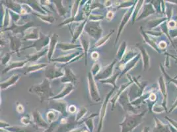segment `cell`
Returning a JSON list of instances; mask_svg holds the SVG:
<instances>
[{"instance_id": "obj_33", "label": "cell", "mask_w": 177, "mask_h": 132, "mask_svg": "<svg viewBox=\"0 0 177 132\" xmlns=\"http://www.w3.org/2000/svg\"><path fill=\"white\" fill-rule=\"evenodd\" d=\"M61 115V114L60 112L53 109H48L47 112H46V116L47 121L50 124H52V123H54L57 122L60 119Z\"/></svg>"}, {"instance_id": "obj_9", "label": "cell", "mask_w": 177, "mask_h": 132, "mask_svg": "<svg viewBox=\"0 0 177 132\" xmlns=\"http://www.w3.org/2000/svg\"><path fill=\"white\" fill-rule=\"evenodd\" d=\"M48 109L55 110L60 113L63 117L68 116V102L64 100H50L48 101Z\"/></svg>"}, {"instance_id": "obj_23", "label": "cell", "mask_w": 177, "mask_h": 132, "mask_svg": "<svg viewBox=\"0 0 177 132\" xmlns=\"http://www.w3.org/2000/svg\"><path fill=\"white\" fill-rule=\"evenodd\" d=\"M76 88V85H74L71 83H68V84L64 85L63 89L61 90L58 95L54 96L50 100H63L64 98L69 95L72 91Z\"/></svg>"}, {"instance_id": "obj_43", "label": "cell", "mask_w": 177, "mask_h": 132, "mask_svg": "<svg viewBox=\"0 0 177 132\" xmlns=\"http://www.w3.org/2000/svg\"><path fill=\"white\" fill-rule=\"evenodd\" d=\"M136 46L138 47L139 50H140L142 54L143 58V64H144V67L145 68H147L149 67V56L147 55L146 51L145 50L144 48L139 44H136Z\"/></svg>"}, {"instance_id": "obj_35", "label": "cell", "mask_w": 177, "mask_h": 132, "mask_svg": "<svg viewBox=\"0 0 177 132\" xmlns=\"http://www.w3.org/2000/svg\"><path fill=\"white\" fill-rule=\"evenodd\" d=\"M120 74H121V71H116L115 72L112 76H111L110 78L105 80H102L100 81V82L103 84H110L111 85L113 88H116L117 85H116V80L118 79V77H120Z\"/></svg>"}, {"instance_id": "obj_46", "label": "cell", "mask_w": 177, "mask_h": 132, "mask_svg": "<svg viewBox=\"0 0 177 132\" xmlns=\"http://www.w3.org/2000/svg\"><path fill=\"white\" fill-rule=\"evenodd\" d=\"M13 52H8L5 54L4 56H3L1 58V64L2 65L7 66L8 64L11 62V56L13 54Z\"/></svg>"}, {"instance_id": "obj_24", "label": "cell", "mask_w": 177, "mask_h": 132, "mask_svg": "<svg viewBox=\"0 0 177 132\" xmlns=\"http://www.w3.org/2000/svg\"><path fill=\"white\" fill-rule=\"evenodd\" d=\"M52 2L55 6L56 13L60 17H64L65 19L69 18V16L68 15L69 11L68 8L64 5L62 0H54V1H52Z\"/></svg>"}, {"instance_id": "obj_54", "label": "cell", "mask_w": 177, "mask_h": 132, "mask_svg": "<svg viewBox=\"0 0 177 132\" xmlns=\"http://www.w3.org/2000/svg\"><path fill=\"white\" fill-rule=\"evenodd\" d=\"M99 56H100V55H99L98 52H97V51H92L91 53V60L95 61H97L98 58H99Z\"/></svg>"}, {"instance_id": "obj_10", "label": "cell", "mask_w": 177, "mask_h": 132, "mask_svg": "<svg viewBox=\"0 0 177 132\" xmlns=\"http://www.w3.org/2000/svg\"><path fill=\"white\" fill-rule=\"evenodd\" d=\"M115 89H116V88H113L108 94H107L105 96V98H104V99L103 103H102L100 112H99V122H98L97 132H101L102 129H103L104 118H105V116H106V112H107V107H108V104L110 102L111 96L114 92Z\"/></svg>"}, {"instance_id": "obj_5", "label": "cell", "mask_w": 177, "mask_h": 132, "mask_svg": "<svg viewBox=\"0 0 177 132\" xmlns=\"http://www.w3.org/2000/svg\"><path fill=\"white\" fill-rule=\"evenodd\" d=\"M38 25L35 24V23L33 21H28V22L25 23V24H16L14 23H11V25L7 29H2L1 30V33H4V32H11L12 34L17 35L19 34H21L22 35V37H23L26 31L30 28L34 27V26H37Z\"/></svg>"}, {"instance_id": "obj_64", "label": "cell", "mask_w": 177, "mask_h": 132, "mask_svg": "<svg viewBox=\"0 0 177 132\" xmlns=\"http://www.w3.org/2000/svg\"><path fill=\"white\" fill-rule=\"evenodd\" d=\"M82 132H90V131H89V130H87V128H85V130H84V131H83Z\"/></svg>"}, {"instance_id": "obj_28", "label": "cell", "mask_w": 177, "mask_h": 132, "mask_svg": "<svg viewBox=\"0 0 177 132\" xmlns=\"http://www.w3.org/2000/svg\"><path fill=\"white\" fill-rule=\"evenodd\" d=\"M57 49L62 51L64 52H66L69 50H83L81 45H77L76 44H73L71 42H59L57 45Z\"/></svg>"}, {"instance_id": "obj_62", "label": "cell", "mask_w": 177, "mask_h": 132, "mask_svg": "<svg viewBox=\"0 0 177 132\" xmlns=\"http://www.w3.org/2000/svg\"><path fill=\"white\" fill-rule=\"evenodd\" d=\"M160 46L161 47H162V48H165V46H166V45H165V42H161L160 44Z\"/></svg>"}, {"instance_id": "obj_51", "label": "cell", "mask_w": 177, "mask_h": 132, "mask_svg": "<svg viewBox=\"0 0 177 132\" xmlns=\"http://www.w3.org/2000/svg\"><path fill=\"white\" fill-rule=\"evenodd\" d=\"M153 132H169V131L165 126L160 125V123H157L156 128H154Z\"/></svg>"}, {"instance_id": "obj_13", "label": "cell", "mask_w": 177, "mask_h": 132, "mask_svg": "<svg viewBox=\"0 0 177 132\" xmlns=\"http://www.w3.org/2000/svg\"><path fill=\"white\" fill-rule=\"evenodd\" d=\"M88 20H85L81 23H76V25L74 26V27L72 28L70 25H68V27L70 31L71 35H72V39H71V43L75 44L77 40L79 39L80 36H81L82 34L84 33L85 26Z\"/></svg>"}, {"instance_id": "obj_4", "label": "cell", "mask_w": 177, "mask_h": 132, "mask_svg": "<svg viewBox=\"0 0 177 132\" xmlns=\"http://www.w3.org/2000/svg\"><path fill=\"white\" fill-rule=\"evenodd\" d=\"M85 57L84 53L83 52L81 54L79 51H77V52H74L71 53L67 54L64 55H61L59 57L52 58V61L50 63H60L63 64L64 65L61 66L62 67H64V66L66 67L67 65H68L69 64H72L75 62L76 61L79 60L80 58L83 57Z\"/></svg>"}, {"instance_id": "obj_31", "label": "cell", "mask_w": 177, "mask_h": 132, "mask_svg": "<svg viewBox=\"0 0 177 132\" xmlns=\"http://www.w3.org/2000/svg\"><path fill=\"white\" fill-rule=\"evenodd\" d=\"M1 7H2L3 12H4L1 26V30H2V29L9 27L11 25V17L9 10L7 9L6 7H5L2 4H1Z\"/></svg>"}, {"instance_id": "obj_1", "label": "cell", "mask_w": 177, "mask_h": 132, "mask_svg": "<svg viewBox=\"0 0 177 132\" xmlns=\"http://www.w3.org/2000/svg\"><path fill=\"white\" fill-rule=\"evenodd\" d=\"M29 91L30 93L36 95L40 99L41 103L45 101H49L54 96V93L51 87V82L46 78H45L39 84H36L29 88Z\"/></svg>"}, {"instance_id": "obj_16", "label": "cell", "mask_w": 177, "mask_h": 132, "mask_svg": "<svg viewBox=\"0 0 177 132\" xmlns=\"http://www.w3.org/2000/svg\"><path fill=\"white\" fill-rule=\"evenodd\" d=\"M64 75L63 77L60 79V81L64 85L68 84V83H71L74 85H76L77 82V77L74 73L71 68L68 67H64Z\"/></svg>"}, {"instance_id": "obj_6", "label": "cell", "mask_w": 177, "mask_h": 132, "mask_svg": "<svg viewBox=\"0 0 177 132\" xmlns=\"http://www.w3.org/2000/svg\"><path fill=\"white\" fill-rule=\"evenodd\" d=\"M87 81L88 93H89L91 100L93 102H99L101 101V95L99 93L98 85L96 83V80L91 71L88 72L87 73Z\"/></svg>"}, {"instance_id": "obj_38", "label": "cell", "mask_w": 177, "mask_h": 132, "mask_svg": "<svg viewBox=\"0 0 177 132\" xmlns=\"http://www.w3.org/2000/svg\"><path fill=\"white\" fill-rule=\"evenodd\" d=\"M126 48H127V43L126 41H123L121 44H120V46L118 48V50L117 52H116V60L120 61L122 60V58L124 57V54H126Z\"/></svg>"}, {"instance_id": "obj_29", "label": "cell", "mask_w": 177, "mask_h": 132, "mask_svg": "<svg viewBox=\"0 0 177 132\" xmlns=\"http://www.w3.org/2000/svg\"><path fill=\"white\" fill-rule=\"evenodd\" d=\"M27 64H29V62L26 60L23 61H11V62L8 64L6 67H5V68L4 69H3L1 73L2 74L7 73L11 71L13 69L24 68Z\"/></svg>"}, {"instance_id": "obj_25", "label": "cell", "mask_w": 177, "mask_h": 132, "mask_svg": "<svg viewBox=\"0 0 177 132\" xmlns=\"http://www.w3.org/2000/svg\"><path fill=\"white\" fill-rule=\"evenodd\" d=\"M85 20H88L87 18L85 17L84 13L81 10H80L78 15H77L76 17H75L74 18L69 17V18L66 19L64 20L62 23L60 24V25H58V26H63L64 25H71V24L76 23H81Z\"/></svg>"}, {"instance_id": "obj_52", "label": "cell", "mask_w": 177, "mask_h": 132, "mask_svg": "<svg viewBox=\"0 0 177 132\" xmlns=\"http://www.w3.org/2000/svg\"><path fill=\"white\" fill-rule=\"evenodd\" d=\"M77 110H78V109H77V108L76 105L70 104L69 106H68V113H69L71 115H74L75 114H76Z\"/></svg>"}, {"instance_id": "obj_30", "label": "cell", "mask_w": 177, "mask_h": 132, "mask_svg": "<svg viewBox=\"0 0 177 132\" xmlns=\"http://www.w3.org/2000/svg\"><path fill=\"white\" fill-rule=\"evenodd\" d=\"M48 46L45 48L44 49L42 50V51H40V52L31 54L26 56V60L28 61L29 64H35L36 61L39 60H40L41 58L43 57V56H44L45 55L48 54Z\"/></svg>"}, {"instance_id": "obj_34", "label": "cell", "mask_w": 177, "mask_h": 132, "mask_svg": "<svg viewBox=\"0 0 177 132\" xmlns=\"http://www.w3.org/2000/svg\"><path fill=\"white\" fill-rule=\"evenodd\" d=\"M114 31H115L114 29H111L108 34H106L105 36L101 37L100 39L97 40V41H96L95 44L92 46H91V49L93 50L94 48H98L104 46L107 42V41H108L109 39H111L112 34L114 33Z\"/></svg>"}, {"instance_id": "obj_27", "label": "cell", "mask_w": 177, "mask_h": 132, "mask_svg": "<svg viewBox=\"0 0 177 132\" xmlns=\"http://www.w3.org/2000/svg\"><path fill=\"white\" fill-rule=\"evenodd\" d=\"M21 2L25 3L30 6L33 11H35L39 14L41 15H48L47 12L44 10V7L42 6L40 1H36V0H29V1H20Z\"/></svg>"}, {"instance_id": "obj_39", "label": "cell", "mask_w": 177, "mask_h": 132, "mask_svg": "<svg viewBox=\"0 0 177 132\" xmlns=\"http://www.w3.org/2000/svg\"><path fill=\"white\" fill-rule=\"evenodd\" d=\"M33 14L34 15H35L36 17L40 19L42 21H43L44 23H46L48 24H50V25H52V24L55 21V18L53 17L52 15H41V14H39L36 12H33Z\"/></svg>"}, {"instance_id": "obj_14", "label": "cell", "mask_w": 177, "mask_h": 132, "mask_svg": "<svg viewBox=\"0 0 177 132\" xmlns=\"http://www.w3.org/2000/svg\"><path fill=\"white\" fill-rule=\"evenodd\" d=\"M133 9H134V7L133 6L132 7L130 8V9H128L124 15L123 16L122 20H121V21H120L118 29V33H117L116 37V40H115L114 43V46H116L117 45L118 42V40L120 38V36H121V33L123 31V29H124L126 25H127L128 21H129L130 19L131 18V16H132V13L133 12Z\"/></svg>"}, {"instance_id": "obj_20", "label": "cell", "mask_w": 177, "mask_h": 132, "mask_svg": "<svg viewBox=\"0 0 177 132\" xmlns=\"http://www.w3.org/2000/svg\"><path fill=\"white\" fill-rule=\"evenodd\" d=\"M48 66V64H27L23 68V75H26L41 71Z\"/></svg>"}, {"instance_id": "obj_45", "label": "cell", "mask_w": 177, "mask_h": 132, "mask_svg": "<svg viewBox=\"0 0 177 132\" xmlns=\"http://www.w3.org/2000/svg\"><path fill=\"white\" fill-rule=\"evenodd\" d=\"M101 69H102L101 64L98 61H95V62L93 64V65L91 69V72L93 75V77H95L96 75L100 73Z\"/></svg>"}, {"instance_id": "obj_15", "label": "cell", "mask_w": 177, "mask_h": 132, "mask_svg": "<svg viewBox=\"0 0 177 132\" xmlns=\"http://www.w3.org/2000/svg\"><path fill=\"white\" fill-rule=\"evenodd\" d=\"M117 102H118L120 105H121L123 110L126 112H131L132 114H136V110L134 108L132 103L129 102V98H128V95L127 91H124L118 100Z\"/></svg>"}, {"instance_id": "obj_32", "label": "cell", "mask_w": 177, "mask_h": 132, "mask_svg": "<svg viewBox=\"0 0 177 132\" xmlns=\"http://www.w3.org/2000/svg\"><path fill=\"white\" fill-rule=\"evenodd\" d=\"M132 83H133L132 81H130L129 83H125V84L122 85L121 86H120V87L119 88L118 91H117L116 95H115L113 96V97H112V98H111V100H110V102H111V104H112V111H113V110L115 108V106H116V102L118 101V98L120 97V96L124 92L125 90L127 88V87H129V86L131 84H132Z\"/></svg>"}, {"instance_id": "obj_53", "label": "cell", "mask_w": 177, "mask_h": 132, "mask_svg": "<svg viewBox=\"0 0 177 132\" xmlns=\"http://www.w3.org/2000/svg\"><path fill=\"white\" fill-rule=\"evenodd\" d=\"M16 110H17L19 114H23L24 112H25V107L22 104L18 102L16 104Z\"/></svg>"}, {"instance_id": "obj_56", "label": "cell", "mask_w": 177, "mask_h": 132, "mask_svg": "<svg viewBox=\"0 0 177 132\" xmlns=\"http://www.w3.org/2000/svg\"><path fill=\"white\" fill-rule=\"evenodd\" d=\"M103 4L106 8H111L114 5V1L108 0V1H104Z\"/></svg>"}, {"instance_id": "obj_37", "label": "cell", "mask_w": 177, "mask_h": 132, "mask_svg": "<svg viewBox=\"0 0 177 132\" xmlns=\"http://www.w3.org/2000/svg\"><path fill=\"white\" fill-rule=\"evenodd\" d=\"M81 8V0H76L73 1V4L71 7L70 11V17L74 18L78 15Z\"/></svg>"}, {"instance_id": "obj_17", "label": "cell", "mask_w": 177, "mask_h": 132, "mask_svg": "<svg viewBox=\"0 0 177 132\" xmlns=\"http://www.w3.org/2000/svg\"><path fill=\"white\" fill-rule=\"evenodd\" d=\"M59 42V36L56 33H52L50 35V41L48 45V52L47 54L48 60L50 63L54 54L56 49H57V45Z\"/></svg>"}, {"instance_id": "obj_60", "label": "cell", "mask_w": 177, "mask_h": 132, "mask_svg": "<svg viewBox=\"0 0 177 132\" xmlns=\"http://www.w3.org/2000/svg\"><path fill=\"white\" fill-rule=\"evenodd\" d=\"M149 128L147 127V126H146V127H145L143 130H142V132H149Z\"/></svg>"}, {"instance_id": "obj_22", "label": "cell", "mask_w": 177, "mask_h": 132, "mask_svg": "<svg viewBox=\"0 0 177 132\" xmlns=\"http://www.w3.org/2000/svg\"><path fill=\"white\" fill-rule=\"evenodd\" d=\"M1 3L5 7L11 11L21 15L22 5L18 1H11V0H6V1H1Z\"/></svg>"}, {"instance_id": "obj_47", "label": "cell", "mask_w": 177, "mask_h": 132, "mask_svg": "<svg viewBox=\"0 0 177 132\" xmlns=\"http://www.w3.org/2000/svg\"><path fill=\"white\" fill-rule=\"evenodd\" d=\"M105 18L104 15L101 14H94V13H91V14L88 16V21H95V22H101V21H103L104 19Z\"/></svg>"}, {"instance_id": "obj_11", "label": "cell", "mask_w": 177, "mask_h": 132, "mask_svg": "<svg viewBox=\"0 0 177 132\" xmlns=\"http://www.w3.org/2000/svg\"><path fill=\"white\" fill-rule=\"evenodd\" d=\"M7 37L9 40V48L11 52L17 54L18 57H20V51L23 45V41L21 38L17 35L12 34L11 32H7Z\"/></svg>"}, {"instance_id": "obj_18", "label": "cell", "mask_w": 177, "mask_h": 132, "mask_svg": "<svg viewBox=\"0 0 177 132\" xmlns=\"http://www.w3.org/2000/svg\"><path fill=\"white\" fill-rule=\"evenodd\" d=\"M32 116H33V123L36 126L37 128L43 129L44 130H47L49 128V125L48 123L43 119V118L41 114V113L37 109H35L32 112Z\"/></svg>"}, {"instance_id": "obj_48", "label": "cell", "mask_w": 177, "mask_h": 132, "mask_svg": "<svg viewBox=\"0 0 177 132\" xmlns=\"http://www.w3.org/2000/svg\"><path fill=\"white\" fill-rule=\"evenodd\" d=\"M105 7L103 4L101 3L100 1H92L91 5V12L96 9H104Z\"/></svg>"}, {"instance_id": "obj_2", "label": "cell", "mask_w": 177, "mask_h": 132, "mask_svg": "<svg viewBox=\"0 0 177 132\" xmlns=\"http://www.w3.org/2000/svg\"><path fill=\"white\" fill-rule=\"evenodd\" d=\"M145 112H146L139 114H132L127 113L124 120L121 123H118V126L121 127L120 132H132L141 123Z\"/></svg>"}, {"instance_id": "obj_42", "label": "cell", "mask_w": 177, "mask_h": 132, "mask_svg": "<svg viewBox=\"0 0 177 132\" xmlns=\"http://www.w3.org/2000/svg\"><path fill=\"white\" fill-rule=\"evenodd\" d=\"M5 130H7L12 132H33L30 128L26 127H21V126H10Z\"/></svg>"}, {"instance_id": "obj_50", "label": "cell", "mask_w": 177, "mask_h": 132, "mask_svg": "<svg viewBox=\"0 0 177 132\" xmlns=\"http://www.w3.org/2000/svg\"><path fill=\"white\" fill-rule=\"evenodd\" d=\"M115 14H116V11L114 10V9H109L108 11L106 12V17H105L106 20L108 21V22H111V21H112L114 19V18L115 17Z\"/></svg>"}, {"instance_id": "obj_40", "label": "cell", "mask_w": 177, "mask_h": 132, "mask_svg": "<svg viewBox=\"0 0 177 132\" xmlns=\"http://www.w3.org/2000/svg\"><path fill=\"white\" fill-rule=\"evenodd\" d=\"M88 110L87 107L85 106H81L78 108V110L76 114V120L77 122H80L83 120L85 115L87 114Z\"/></svg>"}, {"instance_id": "obj_41", "label": "cell", "mask_w": 177, "mask_h": 132, "mask_svg": "<svg viewBox=\"0 0 177 132\" xmlns=\"http://www.w3.org/2000/svg\"><path fill=\"white\" fill-rule=\"evenodd\" d=\"M21 123L25 126H28L33 123V119L32 114H25L21 118Z\"/></svg>"}, {"instance_id": "obj_12", "label": "cell", "mask_w": 177, "mask_h": 132, "mask_svg": "<svg viewBox=\"0 0 177 132\" xmlns=\"http://www.w3.org/2000/svg\"><path fill=\"white\" fill-rule=\"evenodd\" d=\"M118 60L116 59H114L108 65L106 66L104 68H102L100 73L95 77V79L96 81L105 80L112 76L114 74V68Z\"/></svg>"}, {"instance_id": "obj_49", "label": "cell", "mask_w": 177, "mask_h": 132, "mask_svg": "<svg viewBox=\"0 0 177 132\" xmlns=\"http://www.w3.org/2000/svg\"><path fill=\"white\" fill-rule=\"evenodd\" d=\"M11 17V23H14L16 24H19V22L21 20V15L18 13H16L11 11H9Z\"/></svg>"}, {"instance_id": "obj_19", "label": "cell", "mask_w": 177, "mask_h": 132, "mask_svg": "<svg viewBox=\"0 0 177 132\" xmlns=\"http://www.w3.org/2000/svg\"><path fill=\"white\" fill-rule=\"evenodd\" d=\"M40 26H34V27L30 28L26 31L23 37H22L23 41H27V40H33L36 41L40 38Z\"/></svg>"}, {"instance_id": "obj_7", "label": "cell", "mask_w": 177, "mask_h": 132, "mask_svg": "<svg viewBox=\"0 0 177 132\" xmlns=\"http://www.w3.org/2000/svg\"><path fill=\"white\" fill-rule=\"evenodd\" d=\"M64 75V68L62 67H57L56 64H48L44 70V76L48 80L52 81L58 78L63 77Z\"/></svg>"}, {"instance_id": "obj_8", "label": "cell", "mask_w": 177, "mask_h": 132, "mask_svg": "<svg viewBox=\"0 0 177 132\" xmlns=\"http://www.w3.org/2000/svg\"><path fill=\"white\" fill-rule=\"evenodd\" d=\"M50 36H49V35L44 34L41 31V33H40V38L38 40H36V41H34L33 44H32L31 45H29L28 46L23 48L22 49H21V50H25L26 49H29V48H34V49L36 50V52H40V51H42V50H44L45 48L48 47V46L50 44Z\"/></svg>"}, {"instance_id": "obj_63", "label": "cell", "mask_w": 177, "mask_h": 132, "mask_svg": "<svg viewBox=\"0 0 177 132\" xmlns=\"http://www.w3.org/2000/svg\"><path fill=\"white\" fill-rule=\"evenodd\" d=\"M1 132H12V131H10L9 130H4V129H1Z\"/></svg>"}, {"instance_id": "obj_61", "label": "cell", "mask_w": 177, "mask_h": 132, "mask_svg": "<svg viewBox=\"0 0 177 132\" xmlns=\"http://www.w3.org/2000/svg\"><path fill=\"white\" fill-rule=\"evenodd\" d=\"M155 99V96L154 94H151V96H150V100H151V101H154Z\"/></svg>"}, {"instance_id": "obj_21", "label": "cell", "mask_w": 177, "mask_h": 132, "mask_svg": "<svg viewBox=\"0 0 177 132\" xmlns=\"http://www.w3.org/2000/svg\"><path fill=\"white\" fill-rule=\"evenodd\" d=\"M79 42L80 45L81 46L82 50L84 51V55H85V65L87 66V54L88 52V50L90 49V40L88 39V35L86 33H83L82 35L79 38Z\"/></svg>"}, {"instance_id": "obj_59", "label": "cell", "mask_w": 177, "mask_h": 132, "mask_svg": "<svg viewBox=\"0 0 177 132\" xmlns=\"http://www.w3.org/2000/svg\"><path fill=\"white\" fill-rule=\"evenodd\" d=\"M86 128H85V127H81V128H76V129H75V130H72V131H69V132H82L83 131H84L85 129Z\"/></svg>"}, {"instance_id": "obj_3", "label": "cell", "mask_w": 177, "mask_h": 132, "mask_svg": "<svg viewBox=\"0 0 177 132\" xmlns=\"http://www.w3.org/2000/svg\"><path fill=\"white\" fill-rule=\"evenodd\" d=\"M101 22H95V21H87L85 25L84 33H86L88 36L92 38L97 41L101 37H103V29L102 28Z\"/></svg>"}, {"instance_id": "obj_58", "label": "cell", "mask_w": 177, "mask_h": 132, "mask_svg": "<svg viewBox=\"0 0 177 132\" xmlns=\"http://www.w3.org/2000/svg\"><path fill=\"white\" fill-rule=\"evenodd\" d=\"M56 126V123H52V124H50V126L49 128L47 129V130H44V131H42V132H52V131H53V130H54V129H55Z\"/></svg>"}, {"instance_id": "obj_36", "label": "cell", "mask_w": 177, "mask_h": 132, "mask_svg": "<svg viewBox=\"0 0 177 132\" xmlns=\"http://www.w3.org/2000/svg\"><path fill=\"white\" fill-rule=\"evenodd\" d=\"M99 116V114H91L89 116L85 118L84 120L85 126H87L88 130H89L90 132H93L94 128H95V125H94V118Z\"/></svg>"}, {"instance_id": "obj_57", "label": "cell", "mask_w": 177, "mask_h": 132, "mask_svg": "<svg viewBox=\"0 0 177 132\" xmlns=\"http://www.w3.org/2000/svg\"><path fill=\"white\" fill-rule=\"evenodd\" d=\"M0 123H1V129H4V130H5V129H7L11 126L9 123L4 122V120H1V122Z\"/></svg>"}, {"instance_id": "obj_55", "label": "cell", "mask_w": 177, "mask_h": 132, "mask_svg": "<svg viewBox=\"0 0 177 132\" xmlns=\"http://www.w3.org/2000/svg\"><path fill=\"white\" fill-rule=\"evenodd\" d=\"M7 40L4 36V33H1V40H0V44H1V47H4L5 45L7 44Z\"/></svg>"}, {"instance_id": "obj_44", "label": "cell", "mask_w": 177, "mask_h": 132, "mask_svg": "<svg viewBox=\"0 0 177 132\" xmlns=\"http://www.w3.org/2000/svg\"><path fill=\"white\" fill-rule=\"evenodd\" d=\"M19 3H21V5H22V9H21V16H26L30 13H33L34 11L32 9V8L29 6V5L26 4H25V3L21 2L20 1H18Z\"/></svg>"}, {"instance_id": "obj_26", "label": "cell", "mask_w": 177, "mask_h": 132, "mask_svg": "<svg viewBox=\"0 0 177 132\" xmlns=\"http://www.w3.org/2000/svg\"><path fill=\"white\" fill-rule=\"evenodd\" d=\"M20 78H21L20 75H19L17 73L13 74L9 78H8L7 79L4 81H2L1 83V84H0L1 90L3 91V90L8 89V88H10L11 87L15 85L16 83L19 81V80L20 79Z\"/></svg>"}]
</instances>
